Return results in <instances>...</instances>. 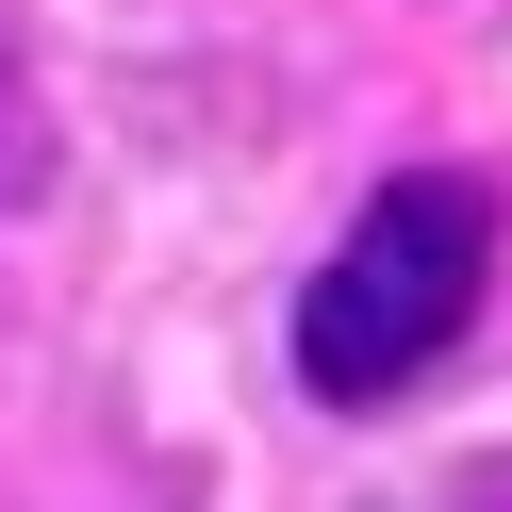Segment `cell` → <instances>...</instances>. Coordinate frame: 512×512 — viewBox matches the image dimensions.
I'll use <instances>...</instances> for the list:
<instances>
[{
    "instance_id": "6da1fadb",
    "label": "cell",
    "mask_w": 512,
    "mask_h": 512,
    "mask_svg": "<svg viewBox=\"0 0 512 512\" xmlns=\"http://www.w3.org/2000/svg\"><path fill=\"white\" fill-rule=\"evenodd\" d=\"M479 281H496V182L479 166H380L347 199V232L314 248L298 314H281V364L314 413H380L463 347Z\"/></svg>"
},
{
    "instance_id": "7a4b0ae2",
    "label": "cell",
    "mask_w": 512,
    "mask_h": 512,
    "mask_svg": "<svg viewBox=\"0 0 512 512\" xmlns=\"http://www.w3.org/2000/svg\"><path fill=\"white\" fill-rule=\"evenodd\" d=\"M34 182H50V100H34V67L0 50V215L34 199Z\"/></svg>"
}]
</instances>
